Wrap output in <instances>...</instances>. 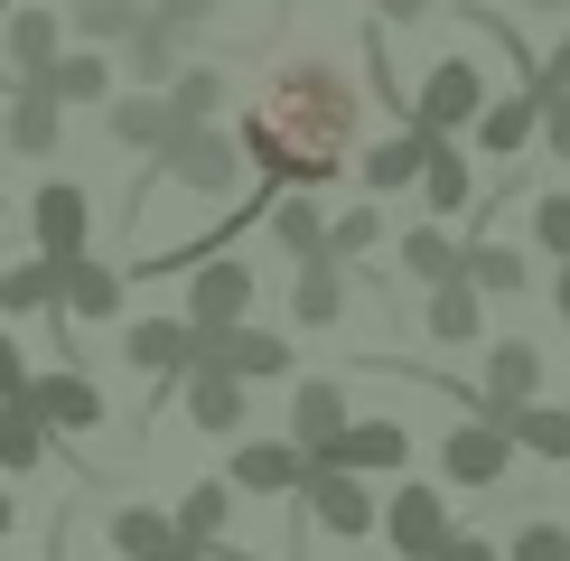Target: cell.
Wrapping results in <instances>:
<instances>
[{"mask_svg":"<svg viewBox=\"0 0 570 561\" xmlns=\"http://www.w3.org/2000/svg\"><path fill=\"white\" fill-rule=\"evenodd\" d=\"M244 159L263 187H327L355 159V85L327 57L281 66L244 112Z\"/></svg>","mask_w":570,"mask_h":561,"instance_id":"obj_1","label":"cell"},{"mask_svg":"<svg viewBox=\"0 0 570 561\" xmlns=\"http://www.w3.org/2000/svg\"><path fill=\"white\" fill-rule=\"evenodd\" d=\"M244 131L225 122H178L169 150H150V187H187V197H244Z\"/></svg>","mask_w":570,"mask_h":561,"instance_id":"obj_2","label":"cell"},{"mask_svg":"<svg viewBox=\"0 0 570 561\" xmlns=\"http://www.w3.org/2000/svg\"><path fill=\"white\" fill-rule=\"evenodd\" d=\"M299 505H308V533H327V543H365V533H384V496H374L355 468H318V459H308Z\"/></svg>","mask_w":570,"mask_h":561,"instance_id":"obj_3","label":"cell"},{"mask_svg":"<svg viewBox=\"0 0 570 561\" xmlns=\"http://www.w3.org/2000/svg\"><path fill=\"white\" fill-rule=\"evenodd\" d=\"M253 299H263V280H253V263L225 244V253H206V263L187 272L178 318H187V327H244V318H253Z\"/></svg>","mask_w":570,"mask_h":561,"instance_id":"obj_4","label":"cell"},{"mask_svg":"<svg viewBox=\"0 0 570 561\" xmlns=\"http://www.w3.org/2000/svg\"><path fill=\"white\" fill-rule=\"evenodd\" d=\"M487 94H495V85H487V66H478V57H431V76L412 85V122L459 140V131H478Z\"/></svg>","mask_w":570,"mask_h":561,"instance_id":"obj_5","label":"cell"},{"mask_svg":"<svg viewBox=\"0 0 570 561\" xmlns=\"http://www.w3.org/2000/svg\"><path fill=\"white\" fill-rule=\"evenodd\" d=\"M542 104H552V85H542V66H533V76L514 85V94H487L478 131H468V140H478V159H505V169H514V159H524L533 140H542Z\"/></svg>","mask_w":570,"mask_h":561,"instance_id":"obj_6","label":"cell"},{"mask_svg":"<svg viewBox=\"0 0 570 561\" xmlns=\"http://www.w3.org/2000/svg\"><path fill=\"white\" fill-rule=\"evenodd\" d=\"M449 533H459V514H449V496L431 478H402L393 496H384V543H393V561H431Z\"/></svg>","mask_w":570,"mask_h":561,"instance_id":"obj_7","label":"cell"},{"mask_svg":"<svg viewBox=\"0 0 570 561\" xmlns=\"http://www.w3.org/2000/svg\"><path fill=\"white\" fill-rule=\"evenodd\" d=\"M169 393H178L187 431H206V440H244V431H253V384H244V374H225V365L178 374Z\"/></svg>","mask_w":570,"mask_h":561,"instance_id":"obj_8","label":"cell"},{"mask_svg":"<svg viewBox=\"0 0 570 561\" xmlns=\"http://www.w3.org/2000/svg\"><path fill=\"white\" fill-rule=\"evenodd\" d=\"M197 365H225L244 384H291V337L281 327H197Z\"/></svg>","mask_w":570,"mask_h":561,"instance_id":"obj_9","label":"cell"},{"mask_svg":"<svg viewBox=\"0 0 570 561\" xmlns=\"http://www.w3.org/2000/svg\"><path fill=\"white\" fill-rule=\"evenodd\" d=\"M505 459H514V431L505 421H487V412H468V421H449V440H440V478L449 486H505Z\"/></svg>","mask_w":570,"mask_h":561,"instance_id":"obj_10","label":"cell"},{"mask_svg":"<svg viewBox=\"0 0 570 561\" xmlns=\"http://www.w3.org/2000/svg\"><path fill=\"white\" fill-rule=\"evenodd\" d=\"M225 478H234V496H299L308 486V450L291 431L263 440V431H244L234 440V459H225Z\"/></svg>","mask_w":570,"mask_h":561,"instance_id":"obj_11","label":"cell"},{"mask_svg":"<svg viewBox=\"0 0 570 561\" xmlns=\"http://www.w3.org/2000/svg\"><path fill=\"white\" fill-rule=\"evenodd\" d=\"M104 543H112V561H187V552H206L197 533L178 524V505H112Z\"/></svg>","mask_w":570,"mask_h":561,"instance_id":"obj_12","label":"cell"},{"mask_svg":"<svg viewBox=\"0 0 570 561\" xmlns=\"http://www.w3.org/2000/svg\"><path fill=\"white\" fill-rule=\"evenodd\" d=\"M29 244L57 253V263H76V253L94 244V197H85L76 178H47L38 197H29Z\"/></svg>","mask_w":570,"mask_h":561,"instance_id":"obj_13","label":"cell"},{"mask_svg":"<svg viewBox=\"0 0 570 561\" xmlns=\"http://www.w3.org/2000/svg\"><path fill=\"white\" fill-rule=\"evenodd\" d=\"M29 403L47 412V431H57V440L104 431V384H94L85 365H47V374H29Z\"/></svg>","mask_w":570,"mask_h":561,"instance_id":"obj_14","label":"cell"},{"mask_svg":"<svg viewBox=\"0 0 570 561\" xmlns=\"http://www.w3.org/2000/svg\"><path fill=\"white\" fill-rule=\"evenodd\" d=\"M533 393H542V346L533 337H495L487 346V374H478V412L505 421V412H524Z\"/></svg>","mask_w":570,"mask_h":561,"instance_id":"obj_15","label":"cell"},{"mask_svg":"<svg viewBox=\"0 0 570 561\" xmlns=\"http://www.w3.org/2000/svg\"><path fill=\"white\" fill-rule=\"evenodd\" d=\"M318 468H355V478H402V459H412V431L402 421H346L327 450H308Z\"/></svg>","mask_w":570,"mask_h":561,"instance_id":"obj_16","label":"cell"},{"mask_svg":"<svg viewBox=\"0 0 570 561\" xmlns=\"http://www.w3.org/2000/svg\"><path fill=\"white\" fill-rule=\"evenodd\" d=\"M57 140H66V104H57L38 76L10 85V104H0V150H19V159H57Z\"/></svg>","mask_w":570,"mask_h":561,"instance_id":"obj_17","label":"cell"},{"mask_svg":"<svg viewBox=\"0 0 570 561\" xmlns=\"http://www.w3.org/2000/svg\"><path fill=\"white\" fill-rule=\"evenodd\" d=\"M122 356L150 374L159 393H169L178 374H197V327H187L178 309H169V318H131V327H122Z\"/></svg>","mask_w":570,"mask_h":561,"instance_id":"obj_18","label":"cell"},{"mask_svg":"<svg viewBox=\"0 0 570 561\" xmlns=\"http://www.w3.org/2000/svg\"><path fill=\"white\" fill-rule=\"evenodd\" d=\"M104 131L122 140V150H140V159H150V150H169V140H178L169 85H122V94H112V104H104Z\"/></svg>","mask_w":570,"mask_h":561,"instance_id":"obj_19","label":"cell"},{"mask_svg":"<svg viewBox=\"0 0 570 561\" xmlns=\"http://www.w3.org/2000/svg\"><path fill=\"white\" fill-rule=\"evenodd\" d=\"M0 47H10V85H29V76H47V66L66 57V10H47V0H19L10 10V29H0Z\"/></svg>","mask_w":570,"mask_h":561,"instance_id":"obj_20","label":"cell"},{"mask_svg":"<svg viewBox=\"0 0 570 561\" xmlns=\"http://www.w3.org/2000/svg\"><path fill=\"white\" fill-rule=\"evenodd\" d=\"M431 140L421 122H402L393 140H374V150H355V178H365V197H402V187H421V169H431Z\"/></svg>","mask_w":570,"mask_h":561,"instance_id":"obj_21","label":"cell"},{"mask_svg":"<svg viewBox=\"0 0 570 561\" xmlns=\"http://www.w3.org/2000/svg\"><path fill=\"white\" fill-rule=\"evenodd\" d=\"M122 299H131V272H112L94 244L76 253V263H66V318L104 327V318H122Z\"/></svg>","mask_w":570,"mask_h":561,"instance_id":"obj_22","label":"cell"},{"mask_svg":"<svg viewBox=\"0 0 570 561\" xmlns=\"http://www.w3.org/2000/svg\"><path fill=\"white\" fill-rule=\"evenodd\" d=\"M346 384H327V374H291V440L299 450H327V440L346 431Z\"/></svg>","mask_w":570,"mask_h":561,"instance_id":"obj_23","label":"cell"},{"mask_svg":"<svg viewBox=\"0 0 570 561\" xmlns=\"http://www.w3.org/2000/svg\"><path fill=\"white\" fill-rule=\"evenodd\" d=\"M346 280H355V263H337V253H308V263H299V291H291V318L327 337V327L346 318Z\"/></svg>","mask_w":570,"mask_h":561,"instance_id":"obj_24","label":"cell"},{"mask_svg":"<svg viewBox=\"0 0 570 561\" xmlns=\"http://www.w3.org/2000/svg\"><path fill=\"white\" fill-rule=\"evenodd\" d=\"M57 459V431H47V412L29 403V393H10L0 403V478H29V468Z\"/></svg>","mask_w":570,"mask_h":561,"instance_id":"obj_25","label":"cell"},{"mask_svg":"<svg viewBox=\"0 0 570 561\" xmlns=\"http://www.w3.org/2000/svg\"><path fill=\"white\" fill-rule=\"evenodd\" d=\"M421 206H431L440 225H459L468 206H478V169H468V150H459L449 131L431 140V169H421Z\"/></svg>","mask_w":570,"mask_h":561,"instance_id":"obj_26","label":"cell"},{"mask_svg":"<svg viewBox=\"0 0 570 561\" xmlns=\"http://www.w3.org/2000/svg\"><path fill=\"white\" fill-rule=\"evenodd\" d=\"M38 85L57 94V104H94V112H104V104H112V47H85V38H76Z\"/></svg>","mask_w":570,"mask_h":561,"instance_id":"obj_27","label":"cell"},{"mask_svg":"<svg viewBox=\"0 0 570 561\" xmlns=\"http://www.w3.org/2000/svg\"><path fill=\"white\" fill-rule=\"evenodd\" d=\"M459 272H468V234H449L440 216L402 234V280H421V291H440V280H459Z\"/></svg>","mask_w":570,"mask_h":561,"instance_id":"obj_28","label":"cell"},{"mask_svg":"<svg viewBox=\"0 0 570 561\" xmlns=\"http://www.w3.org/2000/svg\"><path fill=\"white\" fill-rule=\"evenodd\" d=\"M29 309H66V263L57 253H29V263L0 272V318H29Z\"/></svg>","mask_w":570,"mask_h":561,"instance_id":"obj_29","label":"cell"},{"mask_svg":"<svg viewBox=\"0 0 570 561\" xmlns=\"http://www.w3.org/2000/svg\"><path fill=\"white\" fill-rule=\"evenodd\" d=\"M272 244L291 253V263L327 253V206H318V187H281V197H272Z\"/></svg>","mask_w":570,"mask_h":561,"instance_id":"obj_30","label":"cell"},{"mask_svg":"<svg viewBox=\"0 0 570 561\" xmlns=\"http://www.w3.org/2000/svg\"><path fill=\"white\" fill-rule=\"evenodd\" d=\"M178 47H187V29H169V19L150 10L122 47H112V57H122V76H131V85H169V76H178Z\"/></svg>","mask_w":570,"mask_h":561,"instance_id":"obj_31","label":"cell"},{"mask_svg":"<svg viewBox=\"0 0 570 561\" xmlns=\"http://www.w3.org/2000/svg\"><path fill=\"white\" fill-rule=\"evenodd\" d=\"M421 327H431V337L440 346H478V327H487V291H478V280H440V291H431V309H421Z\"/></svg>","mask_w":570,"mask_h":561,"instance_id":"obj_32","label":"cell"},{"mask_svg":"<svg viewBox=\"0 0 570 561\" xmlns=\"http://www.w3.org/2000/svg\"><path fill=\"white\" fill-rule=\"evenodd\" d=\"M505 431H514V450L524 459H552V468H570V403H533L524 412H505Z\"/></svg>","mask_w":570,"mask_h":561,"instance_id":"obj_33","label":"cell"},{"mask_svg":"<svg viewBox=\"0 0 570 561\" xmlns=\"http://www.w3.org/2000/svg\"><path fill=\"white\" fill-rule=\"evenodd\" d=\"M140 19H150V0H66V38L85 47H122Z\"/></svg>","mask_w":570,"mask_h":561,"instance_id":"obj_34","label":"cell"},{"mask_svg":"<svg viewBox=\"0 0 570 561\" xmlns=\"http://www.w3.org/2000/svg\"><path fill=\"white\" fill-rule=\"evenodd\" d=\"M468 280H478L487 299H514L533 280V263H524V244H487V234H468Z\"/></svg>","mask_w":570,"mask_h":561,"instance_id":"obj_35","label":"cell"},{"mask_svg":"<svg viewBox=\"0 0 570 561\" xmlns=\"http://www.w3.org/2000/svg\"><path fill=\"white\" fill-rule=\"evenodd\" d=\"M178 524L197 533L206 552H216V543H225V524H234V478H197V486L178 496Z\"/></svg>","mask_w":570,"mask_h":561,"instance_id":"obj_36","label":"cell"},{"mask_svg":"<svg viewBox=\"0 0 570 561\" xmlns=\"http://www.w3.org/2000/svg\"><path fill=\"white\" fill-rule=\"evenodd\" d=\"M169 112H178V122H216V112H225V76H216V66H178V76H169Z\"/></svg>","mask_w":570,"mask_h":561,"instance_id":"obj_37","label":"cell"},{"mask_svg":"<svg viewBox=\"0 0 570 561\" xmlns=\"http://www.w3.org/2000/svg\"><path fill=\"white\" fill-rule=\"evenodd\" d=\"M374 244H384V216H374V197H365V206H346V216H327V253H337V263H365Z\"/></svg>","mask_w":570,"mask_h":561,"instance_id":"obj_38","label":"cell"},{"mask_svg":"<svg viewBox=\"0 0 570 561\" xmlns=\"http://www.w3.org/2000/svg\"><path fill=\"white\" fill-rule=\"evenodd\" d=\"M505 561H570V524H552V514H542V524H514Z\"/></svg>","mask_w":570,"mask_h":561,"instance_id":"obj_39","label":"cell"},{"mask_svg":"<svg viewBox=\"0 0 570 561\" xmlns=\"http://www.w3.org/2000/svg\"><path fill=\"white\" fill-rule=\"evenodd\" d=\"M533 244L552 253V263H570V197H561V187H542V197H533Z\"/></svg>","mask_w":570,"mask_h":561,"instance_id":"obj_40","label":"cell"},{"mask_svg":"<svg viewBox=\"0 0 570 561\" xmlns=\"http://www.w3.org/2000/svg\"><path fill=\"white\" fill-rule=\"evenodd\" d=\"M542 150L570 169V94H552V104H542Z\"/></svg>","mask_w":570,"mask_h":561,"instance_id":"obj_41","label":"cell"},{"mask_svg":"<svg viewBox=\"0 0 570 561\" xmlns=\"http://www.w3.org/2000/svg\"><path fill=\"white\" fill-rule=\"evenodd\" d=\"M10 393H29V346L0 327V403H10Z\"/></svg>","mask_w":570,"mask_h":561,"instance_id":"obj_42","label":"cell"},{"mask_svg":"<svg viewBox=\"0 0 570 561\" xmlns=\"http://www.w3.org/2000/svg\"><path fill=\"white\" fill-rule=\"evenodd\" d=\"M150 10H159V19H169V29H187V38H197V29H206V19H216V10H225V0H150Z\"/></svg>","mask_w":570,"mask_h":561,"instance_id":"obj_43","label":"cell"},{"mask_svg":"<svg viewBox=\"0 0 570 561\" xmlns=\"http://www.w3.org/2000/svg\"><path fill=\"white\" fill-rule=\"evenodd\" d=\"M431 561H505V543H487V533H468V524H459V533H449V543H440Z\"/></svg>","mask_w":570,"mask_h":561,"instance_id":"obj_44","label":"cell"},{"mask_svg":"<svg viewBox=\"0 0 570 561\" xmlns=\"http://www.w3.org/2000/svg\"><path fill=\"white\" fill-rule=\"evenodd\" d=\"M374 19L384 29H412V19H431V0H374Z\"/></svg>","mask_w":570,"mask_h":561,"instance_id":"obj_45","label":"cell"},{"mask_svg":"<svg viewBox=\"0 0 570 561\" xmlns=\"http://www.w3.org/2000/svg\"><path fill=\"white\" fill-rule=\"evenodd\" d=\"M542 85H552V94H570V29L552 38V57H542Z\"/></svg>","mask_w":570,"mask_h":561,"instance_id":"obj_46","label":"cell"},{"mask_svg":"<svg viewBox=\"0 0 570 561\" xmlns=\"http://www.w3.org/2000/svg\"><path fill=\"white\" fill-rule=\"evenodd\" d=\"M552 318H570V263L552 272Z\"/></svg>","mask_w":570,"mask_h":561,"instance_id":"obj_47","label":"cell"},{"mask_svg":"<svg viewBox=\"0 0 570 561\" xmlns=\"http://www.w3.org/2000/svg\"><path fill=\"white\" fill-rule=\"evenodd\" d=\"M10 533H19V496H10V486H0V543H10Z\"/></svg>","mask_w":570,"mask_h":561,"instance_id":"obj_48","label":"cell"},{"mask_svg":"<svg viewBox=\"0 0 570 561\" xmlns=\"http://www.w3.org/2000/svg\"><path fill=\"white\" fill-rule=\"evenodd\" d=\"M524 10H542V19H552V10H570V0H524Z\"/></svg>","mask_w":570,"mask_h":561,"instance_id":"obj_49","label":"cell"},{"mask_svg":"<svg viewBox=\"0 0 570 561\" xmlns=\"http://www.w3.org/2000/svg\"><path fill=\"white\" fill-rule=\"evenodd\" d=\"M10 10H19V0H0V29H10Z\"/></svg>","mask_w":570,"mask_h":561,"instance_id":"obj_50","label":"cell"},{"mask_svg":"<svg viewBox=\"0 0 570 561\" xmlns=\"http://www.w3.org/2000/svg\"><path fill=\"white\" fill-rule=\"evenodd\" d=\"M187 561H216V552H187Z\"/></svg>","mask_w":570,"mask_h":561,"instance_id":"obj_51","label":"cell"},{"mask_svg":"<svg viewBox=\"0 0 570 561\" xmlns=\"http://www.w3.org/2000/svg\"><path fill=\"white\" fill-rule=\"evenodd\" d=\"M561 403H570V393H561Z\"/></svg>","mask_w":570,"mask_h":561,"instance_id":"obj_52","label":"cell"}]
</instances>
